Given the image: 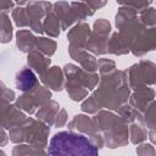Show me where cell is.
Segmentation results:
<instances>
[{
	"label": "cell",
	"instance_id": "obj_1",
	"mask_svg": "<svg viewBox=\"0 0 156 156\" xmlns=\"http://www.w3.org/2000/svg\"><path fill=\"white\" fill-rule=\"evenodd\" d=\"M50 156H99L98 149L82 134L72 132L56 133L49 145Z\"/></svg>",
	"mask_w": 156,
	"mask_h": 156
},
{
	"label": "cell",
	"instance_id": "obj_2",
	"mask_svg": "<svg viewBox=\"0 0 156 156\" xmlns=\"http://www.w3.org/2000/svg\"><path fill=\"white\" fill-rule=\"evenodd\" d=\"M16 84L21 90L30 89L35 84V76L30 69H23L21 73H18Z\"/></svg>",
	"mask_w": 156,
	"mask_h": 156
}]
</instances>
